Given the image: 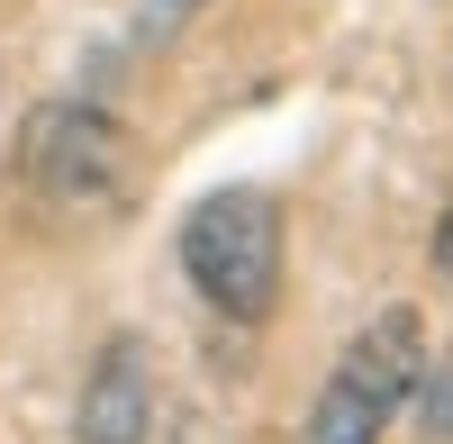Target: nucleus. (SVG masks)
<instances>
[{
  "mask_svg": "<svg viewBox=\"0 0 453 444\" xmlns=\"http://www.w3.org/2000/svg\"><path fill=\"white\" fill-rule=\"evenodd\" d=\"M281 200L254 191V181H226L181 218V281L226 318V326H263L281 309Z\"/></svg>",
  "mask_w": 453,
  "mask_h": 444,
  "instance_id": "nucleus-1",
  "label": "nucleus"
},
{
  "mask_svg": "<svg viewBox=\"0 0 453 444\" xmlns=\"http://www.w3.org/2000/svg\"><path fill=\"white\" fill-rule=\"evenodd\" d=\"M19 181L46 209L100 218V209H127L136 191V145L100 100H36L19 119Z\"/></svg>",
  "mask_w": 453,
  "mask_h": 444,
  "instance_id": "nucleus-2",
  "label": "nucleus"
},
{
  "mask_svg": "<svg viewBox=\"0 0 453 444\" xmlns=\"http://www.w3.org/2000/svg\"><path fill=\"white\" fill-rule=\"evenodd\" d=\"M418 372H426V318L418 309H381L345 354H335V372L318 390L309 426H299V444H381L408 417Z\"/></svg>",
  "mask_w": 453,
  "mask_h": 444,
  "instance_id": "nucleus-3",
  "label": "nucleus"
},
{
  "mask_svg": "<svg viewBox=\"0 0 453 444\" xmlns=\"http://www.w3.org/2000/svg\"><path fill=\"white\" fill-rule=\"evenodd\" d=\"M73 444H155V363L136 336H109L73 399Z\"/></svg>",
  "mask_w": 453,
  "mask_h": 444,
  "instance_id": "nucleus-4",
  "label": "nucleus"
},
{
  "mask_svg": "<svg viewBox=\"0 0 453 444\" xmlns=\"http://www.w3.org/2000/svg\"><path fill=\"white\" fill-rule=\"evenodd\" d=\"M408 417H418V435H426V444H453V354H444V363L426 354L418 390H408Z\"/></svg>",
  "mask_w": 453,
  "mask_h": 444,
  "instance_id": "nucleus-5",
  "label": "nucleus"
},
{
  "mask_svg": "<svg viewBox=\"0 0 453 444\" xmlns=\"http://www.w3.org/2000/svg\"><path fill=\"white\" fill-rule=\"evenodd\" d=\"M426 264H435V281L453 290V200H444V218H435V236H426Z\"/></svg>",
  "mask_w": 453,
  "mask_h": 444,
  "instance_id": "nucleus-6",
  "label": "nucleus"
},
{
  "mask_svg": "<svg viewBox=\"0 0 453 444\" xmlns=\"http://www.w3.org/2000/svg\"><path fill=\"white\" fill-rule=\"evenodd\" d=\"M200 10H209V0H155V19H164V27H173V19H200Z\"/></svg>",
  "mask_w": 453,
  "mask_h": 444,
  "instance_id": "nucleus-7",
  "label": "nucleus"
}]
</instances>
